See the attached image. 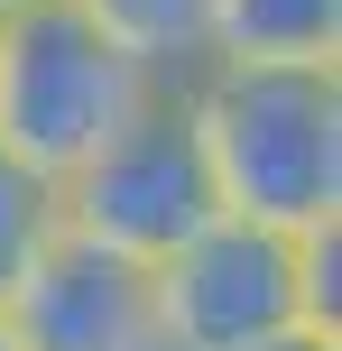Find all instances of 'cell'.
Masks as SVG:
<instances>
[{"mask_svg": "<svg viewBox=\"0 0 342 351\" xmlns=\"http://www.w3.org/2000/svg\"><path fill=\"white\" fill-rule=\"evenodd\" d=\"M0 324L19 333V351H167L148 268L102 241H74V231L47 241V259L28 268Z\"/></svg>", "mask_w": 342, "mask_h": 351, "instance_id": "cell-5", "label": "cell"}, {"mask_svg": "<svg viewBox=\"0 0 342 351\" xmlns=\"http://www.w3.org/2000/svg\"><path fill=\"white\" fill-rule=\"evenodd\" d=\"M56 231H65V213H56V185L0 148V315H10V296L28 287V268L47 259V241H56Z\"/></svg>", "mask_w": 342, "mask_h": 351, "instance_id": "cell-8", "label": "cell"}, {"mask_svg": "<svg viewBox=\"0 0 342 351\" xmlns=\"http://www.w3.org/2000/svg\"><path fill=\"white\" fill-rule=\"evenodd\" d=\"M222 65H342V0H213Z\"/></svg>", "mask_w": 342, "mask_h": 351, "instance_id": "cell-6", "label": "cell"}, {"mask_svg": "<svg viewBox=\"0 0 342 351\" xmlns=\"http://www.w3.org/2000/svg\"><path fill=\"white\" fill-rule=\"evenodd\" d=\"M10 10H37V0H0V19H10Z\"/></svg>", "mask_w": 342, "mask_h": 351, "instance_id": "cell-10", "label": "cell"}, {"mask_svg": "<svg viewBox=\"0 0 342 351\" xmlns=\"http://www.w3.org/2000/svg\"><path fill=\"white\" fill-rule=\"evenodd\" d=\"M148 93L158 74L130 65L74 0H37V10L0 19V148L47 185L74 176Z\"/></svg>", "mask_w": 342, "mask_h": 351, "instance_id": "cell-3", "label": "cell"}, {"mask_svg": "<svg viewBox=\"0 0 342 351\" xmlns=\"http://www.w3.org/2000/svg\"><path fill=\"white\" fill-rule=\"evenodd\" d=\"M269 351H342V333H287V342H269Z\"/></svg>", "mask_w": 342, "mask_h": 351, "instance_id": "cell-9", "label": "cell"}, {"mask_svg": "<svg viewBox=\"0 0 342 351\" xmlns=\"http://www.w3.org/2000/svg\"><path fill=\"white\" fill-rule=\"evenodd\" d=\"M74 10L158 84H185L195 65H213V0H74Z\"/></svg>", "mask_w": 342, "mask_h": 351, "instance_id": "cell-7", "label": "cell"}, {"mask_svg": "<svg viewBox=\"0 0 342 351\" xmlns=\"http://www.w3.org/2000/svg\"><path fill=\"white\" fill-rule=\"evenodd\" d=\"M167 351H269L287 333H342V222L278 231L213 213L148 259Z\"/></svg>", "mask_w": 342, "mask_h": 351, "instance_id": "cell-2", "label": "cell"}, {"mask_svg": "<svg viewBox=\"0 0 342 351\" xmlns=\"http://www.w3.org/2000/svg\"><path fill=\"white\" fill-rule=\"evenodd\" d=\"M213 204L241 222H342V65H195L185 74Z\"/></svg>", "mask_w": 342, "mask_h": 351, "instance_id": "cell-1", "label": "cell"}, {"mask_svg": "<svg viewBox=\"0 0 342 351\" xmlns=\"http://www.w3.org/2000/svg\"><path fill=\"white\" fill-rule=\"evenodd\" d=\"M56 213H65L74 241H102L121 259H167L195 222H213V176H204L195 121H185V93L158 84L102 148H93L74 176H56Z\"/></svg>", "mask_w": 342, "mask_h": 351, "instance_id": "cell-4", "label": "cell"}, {"mask_svg": "<svg viewBox=\"0 0 342 351\" xmlns=\"http://www.w3.org/2000/svg\"><path fill=\"white\" fill-rule=\"evenodd\" d=\"M0 351H19V333H10V324H0Z\"/></svg>", "mask_w": 342, "mask_h": 351, "instance_id": "cell-11", "label": "cell"}]
</instances>
